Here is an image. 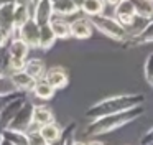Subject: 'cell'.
<instances>
[{
    "label": "cell",
    "mask_w": 153,
    "mask_h": 145,
    "mask_svg": "<svg viewBox=\"0 0 153 145\" xmlns=\"http://www.w3.org/2000/svg\"><path fill=\"white\" fill-rule=\"evenodd\" d=\"M145 102V96L143 94H122V96H114V97H107L104 101L96 102L86 111V117L94 120L102 115L115 114L120 111H127V109L137 107V105H143Z\"/></svg>",
    "instance_id": "1"
},
{
    "label": "cell",
    "mask_w": 153,
    "mask_h": 145,
    "mask_svg": "<svg viewBox=\"0 0 153 145\" xmlns=\"http://www.w3.org/2000/svg\"><path fill=\"white\" fill-rule=\"evenodd\" d=\"M8 2H13V0H0V5H4V3H8Z\"/></svg>",
    "instance_id": "37"
},
{
    "label": "cell",
    "mask_w": 153,
    "mask_h": 145,
    "mask_svg": "<svg viewBox=\"0 0 153 145\" xmlns=\"http://www.w3.org/2000/svg\"><path fill=\"white\" fill-rule=\"evenodd\" d=\"M33 105L35 104H31L30 101H25L7 129H13V130L20 132H27L28 129H31V125H33Z\"/></svg>",
    "instance_id": "5"
},
{
    "label": "cell",
    "mask_w": 153,
    "mask_h": 145,
    "mask_svg": "<svg viewBox=\"0 0 153 145\" xmlns=\"http://www.w3.org/2000/svg\"><path fill=\"white\" fill-rule=\"evenodd\" d=\"M13 12H15V2H8V3L0 5V28L8 31L10 36H15Z\"/></svg>",
    "instance_id": "8"
},
{
    "label": "cell",
    "mask_w": 153,
    "mask_h": 145,
    "mask_svg": "<svg viewBox=\"0 0 153 145\" xmlns=\"http://www.w3.org/2000/svg\"><path fill=\"white\" fill-rule=\"evenodd\" d=\"M115 16L123 18V16H135V8H133L132 0H122L119 5H115Z\"/></svg>",
    "instance_id": "25"
},
{
    "label": "cell",
    "mask_w": 153,
    "mask_h": 145,
    "mask_svg": "<svg viewBox=\"0 0 153 145\" xmlns=\"http://www.w3.org/2000/svg\"><path fill=\"white\" fill-rule=\"evenodd\" d=\"M17 92H20V91H15V92H10V94H7V96H0V104H4V102L7 101V99H10L12 96H15V94H17ZM0 107H2V105H0Z\"/></svg>",
    "instance_id": "31"
},
{
    "label": "cell",
    "mask_w": 153,
    "mask_h": 145,
    "mask_svg": "<svg viewBox=\"0 0 153 145\" xmlns=\"http://www.w3.org/2000/svg\"><path fill=\"white\" fill-rule=\"evenodd\" d=\"M0 137L10 140L13 145H30V138H28L27 132L13 130V129H4V130H0Z\"/></svg>",
    "instance_id": "22"
},
{
    "label": "cell",
    "mask_w": 153,
    "mask_h": 145,
    "mask_svg": "<svg viewBox=\"0 0 153 145\" xmlns=\"http://www.w3.org/2000/svg\"><path fill=\"white\" fill-rule=\"evenodd\" d=\"M53 12L59 16H69L76 15L79 12V7L73 0H53Z\"/></svg>",
    "instance_id": "16"
},
{
    "label": "cell",
    "mask_w": 153,
    "mask_h": 145,
    "mask_svg": "<svg viewBox=\"0 0 153 145\" xmlns=\"http://www.w3.org/2000/svg\"><path fill=\"white\" fill-rule=\"evenodd\" d=\"M74 129H76V124H69L64 129V132H61V137L58 140L51 142V144H46V145H69V142H71L69 138L74 134Z\"/></svg>",
    "instance_id": "26"
},
{
    "label": "cell",
    "mask_w": 153,
    "mask_h": 145,
    "mask_svg": "<svg viewBox=\"0 0 153 145\" xmlns=\"http://www.w3.org/2000/svg\"><path fill=\"white\" fill-rule=\"evenodd\" d=\"M10 82L13 84V87L17 89V91H22V92H28L33 89L35 82H36V79H33L30 74H27V72L23 71V69H20V71H13L10 72Z\"/></svg>",
    "instance_id": "10"
},
{
    "label": "cell",
    "mask_w": 153,
    "mask_h": 145,
    "mask_svg": "<svg viewBox=\"0 0 153 145\" xmlns=\"http://www.w3.org/2000/svg\"><path fill=\"white\" fill-rule=\"evenodd\" d=\"M30 46L20 38V36H12L10 41L7 43V53L8 56H18V58H27Z\"/></svg>",
    "instance_id": "14"
},
{
    "label": "cell",
    "mask_w": 153,
    "mask_h": 145,
    "mask_svg": "<svg viewBox=\"0 0 153 145\" xmlns=\"http://www.w3.org/2000/svg\"><path fill=\"white\" fill-rule=\"evenodd\" d=\"M104 7H105L104 0H84L81 3L79 10H82L87 16H94V15L104 13Z\"/></svg>",
    "instance_id": "24"
},
{
    "label": "cell",
    "mask_w": 153,
    "mask_h": 145,
    "mask_svg": "<svg viewBox=\"0 0 153 145\" xmlns=\"http://www.w3.org/2000/svg\"><path fill=\"white\" fill-rule=\"evenodd\" d=\"M143 76H145L146 82L153 87V53H150L145 64H143Z\"/></svg>",
    "instance_id": "27"
},
{
    "label": "cell",
    "mask_w": 153,
    "mask_h": 145,
    "mask_svg": "<svg viewBox=\"0 0 153 145\" xmlns=\"http://www.w3.org/2000/svg\"><path fill=\"white\" fill-rule=\"evenodd\" d=\"M143 114V105H137V107L127 109V111H120L115 114L102 115L99 119H94L89 125H87V135H102L107 132H112L115 129H120L123 125L130 124L132 120L138 119Z\"/></svg>",
    "instance_id": "2"
},
{
    "label": "cell",
    "mask_w": 153,
    "mask_h": 145,
    "mask_svg": "<svg viewBox=\"0 0 153 145\" xmlns=\"http://www.w3.org/2000/svg\"><path fill=\"white\" fill-rule=\"evenodd\" d=\"M89 22L92 23L94 28H97L100 33H104L105 36L112 40H117V41H123L127 38V30L125 26L120 25V22L117 18H112V16H107L104 13L100 15H94V16H89Z\"/></svg>",
    "instance_id": "3"
},
{
    "label": "cell",
    "mask_w": 153,
    "mask_h": 145,
    "mask_svg": "<svg viewBox=\"0 0 153 145\" xmlns=\"http://www.w3.org/2000/svg\"><path fill=\"white\" fill-rule=\"evenodd\" d=\"M53 15H54V12H53V0H35V7H33L31 18H33L40 26L46 25Z\"/></svg>",
    "instance_id": "7"
},
{
    "label": "cell",
    "mask_w": 153,
    "mask_h": 145,
    "mask_svg": "<svg viewBox=\"0 0 153 145\" xmlns=\"http://www.w3.org/2000/svg\"><path fill=\"white\" fill-rule=\"evenodd\" d=\"M130 45L133 46H140V45H148L153 43V20H150V23L146 26H143L138 33H135L133 36H130L128 40Z\"/></svg>",
    "instance_id": "15"
},
{
    "label": "cell",
    "mask_w": 153,
    "mask_h": 145,
    "mask_svg": "<svg viewBox=\"0 0 153 145\" xmlns=\"http://www.w3.org/2000/svg\"><path fill=\"white\" fill-rule=\"evenodd\" d=\"M140 144H142V145H153V127L150 129V130H148V132H146V134L142 137Z\"/></svg>",
    "instance_id": "29"
},
{
    "label": "cell",
    "mask_w": 153,
    "mask_h": 145,
    "mask_svg": "<svg viewBox=\"0 0 153 145\" xmlns=\"http://www.w3.org/2000/svg\"><path fill=\"white\" fill-rule=\"evenodd\" d=\"M15 3H22V5H30L33 0H13Z\"/></svg>",
    "instance_id": "33"
},
{
    "label": "cell",
    "mask_w": 153,
    "mask_h": 145,
    "mask_svg": "<svg viewBox=\"0 0 153 145\" xmlns=\"http://www.w3.org/2000/svg\"><path fill=\"white\" fill-rule=\"evenodd\" d=\"M135 16L142 20H153V0H132Z\"/></svg>",
    "instance_id": "20"
},
{
    "label": "cell",
    "mask_w": 153,
    "mask_h": 145,
    "mask_svg": "<svg viewBox=\"0 0 153 145\" xmlns=\"http://www.w3.org/2000/svg\"><path fill=\"white\" fill-rule=\"evenodd\" d=\"M86 145H102L100 142H91V144H86Z\"/></svg>",
    "instance_id": "38"
},
{
    "label": "cell",
    "mask_w": 153,
    "mask_h": 145,
    "mask_svg": "<svg viewBox=\"0 0 153 145\" xmlns=\"http://www.w3.org/2000/svg\"><path fill=\"white\" fill-rule=\"evenodd\" d=\"M73 2H74V3H76V5H77V7H81V3H82V2H84V0H73Z\"/></svg>",
    "instance_id": "36"
},
{
    "label": "cell",
    "mask_w": 153,
    "mask_h": 145,
    "mask_svg": "<svg viewBox=\"0 0 153 145\" xmlns=\"http://www.w3.org/2000/svg\"><path fill=\"white\" fill-rule=\"evenodd\" d=\"M56 36H54V33H53V30L50 28V25H43V26H40V36H38V48H41V49H50L51 46L56 43Z\"/></svg>",
    "instance_id": "21"
},
{
    "label": "cell",
    "mask_w": 153,
    "mask_h": 145,
    "mask_svg": "<svg viewBox=\"0 0 153 145\" xmlns=\"http://www.w3.org/2000/svg\"><path fill=\"white\" fill-rule=\"evenodd\" d=\"M54 122V115L48 105H33V125L31 127H41L45 124Z\"/></svg>",
    "instance_id": "13"
},
{
    "label": "cell",
    "mask_w": 153,
    "mask_h": 145,
    "mask_svg": "<svg viewBox=\"0 0 153 145\" xmlns=\"http://www.w3.org/2000/svg\"><path fill=\"white\" fill-rule=\"evenodd\" d=\"M31 18V13L28 5H22V3H15V12H13V25H15V36H17V30L23 25L27 20Z\"/></svg>",
    "instance_id": "23"
},
{
    "label": "cell",
    "mask_w": 153,
    "mask_h": 145,
    "mask_svg": "<svg viewBox=\"0 0 153 145\" xmlns=\"http://www.w3.org/2000/svg\"><path fill=\"white\" fill-rule=\"evenodd\" d=\"M120 2H122V0H104V3H105V5H110V7H115V5H119Z\"/></svg>",
    "instance_id": "32"
},
{
    "label": "cell",
    "mask_w": 153,
    "mask_h": 145,
    "mask_svg": "<svg viewBox=\"0 0 153 145\" xmlns=\"http://www.w3.org/2000/svg\"><path fill=\"white\" fill-rule=\"evenodd\" d=\"M92 28L94 26H92V23L89 22V18H84V16L76 18L69 23L71 36H74V38H77V40L89 38V36L92 35Z\"/></svg>",
    "instance_id": "9"
},
{
    "label": "cell",
    "mask_w": 153,
    "mask_h": 145,
    "mask_svg": "<svg viewBox=\"0 0 153 145\" xmlns=\"http://www.w3.org/2000/svg\"><path fill=\"white\" fill-rule=\"evenodd\" d=\"M25 61H27V58H18V56H8L7 69H8L10 72H13V71H20V69H23Z\"/></svg>",
    "instance_id": "28"
},
{
    "label": "cell",
    "mask_w": 153,
    "mask_h": 145,
    "mask_svg": "<svg viewBox=\"0 0 153 145\" xmlns=\"http://www.w3.org/2000/svg\"><path fill=\"white\" fill-rule=\"evenodd\" d=\"M23 71L27 74H30L33 79H41L46 72V68H45V63L38 58H31V59H27L25 61V66H23Z\"/></svg>",
    "instance_id": "18"
},
{
    "label": "cell",
    "mask_w": 153,
    "mask_h": 145,
    "mask_svg": "<svg viewBox=\"0 0 153 145\" xmlns=\"http://www.w3.org/2000/svg\"><path fill=\"white\" fill-rule=\"evenodd\" d=\"M0 145H13L10 140H7V138H4V137H0Z\"/></svg>",
    "instance_id": "34"
},
{
    "label": "cell",
    "mask_w": 153,
    "mask_h": 145,
    "mask_svg": "<svg viewBox=\"0 0 153 145\" xmlns=\"http://www.w3.org/2000/svg\"><path fill=\"white\" fill-rule=\"evenodd\" d=\"M54 91H56V89H54L45 78L38 79V81L35 82L33 89H31V92H33L38 99H41V101H48V99H51L54 96Z\"/></svg>",
    "instance_id": "19"
},
{
    "label": "cell",
    "mask_w": 153,
    "mask_h": 145,
    "mask_svg": "<svg viewBox=\"0 0 153 145\" xmlns=\"http://www.w3.org/2000/svg\"><path fill=\"white\" fill-rule=\"evenodd\" d=\"M25 101H27L25 92L20 91L2 104V107H0V130H4V129L8 127V124L12 122V119L15 117V114H17L18 109L23 105Z\"/></svg>",
    "instance_id": "4"
},
{
    "label": "cell",
    "mask_w": 153,
    "mask_h": 145,
    "mask_svg": "<svg viewBox=\"0 0 153 145\" xmlns=\"http://www.w3.org/2000/svg\"><path fill=\"white\" fill-rule=\"evenodd\" d=\"M43 78L46 79L54 89H63V87H66V84H68V72L64 71L63 68H58V66L48 69Z\"/></svg>",
    "instance_id": "12"
},
{
    "label": "cell",
    "mask_w": 153,
    "mask_h": 145,
    "mask_svg": "<svg viewBox=\"0 0 153 145\" xmlns=\"http://www.w3.org/2000/svg\"><path fill=\"white\" fill-rule=\"evenodd\" d=\"M10 38H12V36H10V33L0 28V48H4V46H7V43L10 41Z\"/></svg>",
    "instance_id": "30"
},
{
    "label": "cell",
    "mask_w": 153,
    "mask_h": 145,
    "mask_svg": "<svg viewBox=\"0 0 153 145\" xmlns=\"http://www.w3.org/2000/svg\"><path fill=\"white\" fill-rule=\"evenodd\" d=\"M36 130H38V134H40V137L43 138L45 144H51V142L58 140V138L61 137V132H63L59 129V125H56L54 122H50V124L41 125V127L36 129Z\"/></svg>",
    "instance_id": "17"
},
{
    "label": "cell",
    "mask_w": 153,
    "mask_h": 145,
    "mask_svg": "<svg viewBox=\"0 0 153 145\" xmlns=\"http://www.w3.org/2000/svg\"><path fill=\"white\" fill-rule=\"evenodd\" d=\"M69 145H86L84 142H79V140H74V142H69Z\"/></svg>",
    "instance_id": "35"
},
{
    "label": "cell",
    "mask_w": 153,
    "mask_h": 145,
    "mask_svg": "<svg viewBox=\"0 0 153 145\" xmlns=\"http://www.w3.org/2000/svg\"><path fill=\"white\" fill-rule=\"evenodd\" d=\"M17 36H20L30 48H38V36H40V25L33 18L27 20L17 30Z\"/></svg>",
    "instance_id": "6"
},
{
    "label": "cell",
    "mask_w": 153,
    "mask_h": 145,
    "mask_svg": "<svg viewBox=\"0 0 153 145\" xmlns=\"http://www.w3.org/2000/svg\"><path fill=\"white\" fill-rule=\"evenodd\" d=\"M48 25H50V28L53 30V33H54V36H56V38L66 40V38H69V36H71L69 22H66L63 16L53 15L50 18V22H48Z\"/></svg>",
    "instance_id": "11"
}]
</instances>
